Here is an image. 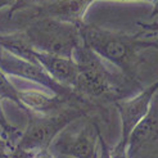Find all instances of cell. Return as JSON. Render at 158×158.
Returning a JSON list of instances; mask_svg holds the SVG:
<instances>
[{"label":"cell","mask_w":158,"mask_h":158,"mask_svg":"<svg viewBox=\"0 0 158 158\" xmlns=\"http://www.w3.org/2000/svg\"><path fill=\"white\" fill-rule=\"evenodd\" d=\"M99 130L97 118L88 116L85 125L76 132L63 130L54 139L49 151L71 158H97Z\"/></svg>","instance_id":"obj_7"},{"label":"cell","mask_w":158,"mask_h":158,"mask_svg":"<svg viewBox=\"0 0 158 158\" xmlns=\"http://www.w3.org/2000/svg\"><path fill=\"white\" fill-rule=\"evenodd\" d=\"M34 158H55V157H54V154H53V153L49 151V149H48V151L37 152V153H36V156H35Z\"/></svg>","instance_id":"obj_18"},{"label":"cell","mask_w":158,"mask_h":158,"mask_svg":"<svg viewBox=\"0 0 158 158\" xmlns=\"http://www.w3.org/2000/svg\"><path fill=\"white\" fill-rule=\"evenodd\" d=\"M0 99H6L10 100L23 110V113H27V109L23 107L19 99V90L10 82V80L8 78V75H5L2 69H0Z\"/></svg>","instance_id":"obj_12"},{"label":"cell","mask_w":158,"mask_h":158,"mask_svg":"<svg viewBox=\"0 0 158 158\" xmlns=\"http://www.w3.org/2000/svg\"><path fill=\"white\" fill-rule=\"evenodd\" d=\"M90 110L78 107H68L52 114L30 112L26 114L28 120L27 126L25 131H22L15 148L36 153L48 151L54 139L63 130H66L72 122L90 116Z\"/></svg>","instance_id":"obj_4"},{"label":"cell","mask_w":158,"mask_h":158,"mask_svg":"<svg viewBox=\"0 0 158 158\" xmlns=\"http://www.w3.org/2000/svg\"><path fill=\"white\" fill-rule=\"evenodd\" d=\"M15 2L17 0H0V9H3V8H9L10 9Z\"/></svg>","instance_id":"obj_19"},{"label":"cell","mask_w":158,"mask_h":158,"mask_svg":"<svg viewBox=\"0 0 158 158\" xmlns=\"http://www.w3.org/2000/svg\"><path fill=\"white\" fill-rule=\"evenodd\" d=\"M81 39L102 59L112 63L125 78L136 84H140L138 72L143 60L140 53L152 48L158 49V31L143 28L135 35H129L84 23Z\"/></svg>","instance_id":"obj_1"},{"label":"cell","mask_w":158,"mask_h":158,"mask_svg":"<svg viewBox=\"0 0 158 158\" xmlns=\"http://www.w3.org/2000/svg\"><path fill=\"white\" fill-rule=\"evenodd\" d=\"M53 0H17L14 3V5L8 12V18H12L14 14L25 12V10H31V9H36V8L44 6L46 4L52 3Z\"/></svg>","instance_id":"obj_14"},{"label":"cell","mask_w":158,"mask_h":158,"mask_svg":"<svg viewBox=\"0 0 158 158\" xmlns=\"http://www.w3.org/2000/svg\"><path fill=\"white\" fill-rule=\"evenodd\" d=\"M0 46L4 48L6 52H9L10 54L15 55V57H19L31 63L39 64L35 58L36 49L31 45L27 35L22 30H17L15 32L12 34L0 35Z\"/></svg>","instance_id":"obj_11"},{"label":"cell","mask_w":158,"mask_h":158,"mask_svg":"<svg viewBox=\"0 0 158 158\" xmlns=\"http://www.w3.org/2000/svg\"><path fill=\"white\" fill-rule=\"evenodd\" d=\"M95 2H98V0H53L52 3L44 6L25 10L14 15H17L18 22H22V25L37 18H54L62 22H68L81 26L85 23L84 18L89 6Z\"/></svg>","instance_id":"obj_8"},{"label":"cell","mask_w":158,"mask_h":158,"mask_svg":"<svg viewBox=\"0 0 158 158\" xmlns=\"http://www.w3.org/2000/svg\"><path fill=\"white\" fill-rule=\"evenodd\" d=\"M31 45L43 53L72 58L73 52L82 43L81 26L54 18H37L23 23L21 28Z\"/></svg>","instance_id":"obj_3"},{"label":"cell","mask_w":158,"mask_h":158,"mask_svg":"<svg viewBox=\"0 0 158 158\" xmlns=\"http://www.w3.org/2000/svg\"><path fill=\"white\" fill-rule=\"evenodd\" d=\"M0 130L3 131L5 138L10 141V144L15 148V145H17V141L21 138L22 131H19L17 127H15V126H13L9 121H8V118L5 117V113H4L3 106H2V99H0Z\"/></svg>","instance_id":"obj_13"},{"label":"cell","mask_w":158,"mask_h":158,"mask_svg":"<svg viewBox=\"0 0 158 158\" xmlns=\"http://www.w3.org/2000/svg\"><path fill=\"white\" fill-rule=\"evenodd\" d=\"M0 69L8 76L21 77L23 80L32 81V82L41 85L48 90L53 91L54 95L64 97V98H69V99L85 100L84 98L78 95V94H76L71 88L57 82L53 77H50L46 73V71L41 66L31 63L26 59L19 58V57H15V55L6 52L2 46H0Z\"/></svg>","instance_id":"obj_6"},{"label":"cell","mask_w":158,"mask_h":158,"mask_svg":"<svg viewBox=\"0 0 158 158\" xmlns=\"http://www.w3.org/2000/svg\"><path fill=\"white\" fill-rule=\"evenodd\" d=\"M13 151H14V147L5 138L3 131L0 130V158H8Z\"/></svg>","instance_id":"obj_16"},{"label":"cell","mask_w":158,"mask_h":158,"mask_svg":"<svg viewBox=\"0 0 158 158\" xmlns=\"http://www.w3.org/2000/svg\"><path fill=\"white\" fill-rule=\"evenodd\" d=\"M97 158H112L110 157V147L103 136L102 129L98 132V157Z\"/></svg>","instance_id":"obj_15"},{"label":"cell","mask_w":158,"mask_h":158,"mask_svg":"<svg viewBox=\"0 0 158 158\" xmlns=\"http://www.w3.org/2000/svg\"><path fill=\"white\" fill-rule=\"evenodd\" d=\"M158 93V81L152 84L148 88L140 90L135 95L126 99L116 100L113 107L116 108L121 121V136L117 144L110 148V157L112 158H129V143L130 136L139 122L143 120L149 112L153 98Z\"/></svg>","instance_id":"obj_5"},{"label":"cell","mask_w":158,"mask_h":158,"mask_svg":"<svg viewBox=\"0 0 158 158\" xmlns=\"http://www.w3.org/2000/svg\"><path fill=\"white\" fill-rule=\"evenodd\" d=\"M36 156V152H30L25 151V149L14 148V151L10 153V156L8 158H34Z\"/></svg>","instance_id":"obj_17"},{"label":"cell","mask_w":158,"mask_h":158,"mask_svg":"<svg viewBox=\"0 0 158 158\" xmlns=\"http://www.w3.org/2000/svg\"><path fill=\"white\" fill-rule=\"evenodd\" d=\"M35 58L50 77H53L57 82L68 86L73 90L78 76V67L73 58L59 57V55H53L37 50L35 53Z\"/></svg>","instance_id":"obj_10"},{"label":"cell","mask_w":158,"mask_h":158,"mask_svg":"<svg viewBox=\"0 0 158 158\" xmlns=\"http://www.w3.org/2000/svg\"><path fill=\"white\" fill-rule=\"evenodd\" d=\"M154 153H158V97L153 98L149 112L132 131L127 157L144 158Z\"/></svg>","instance_id":"obj_9"},{"label":"cell","mask_w":158,"mask_h":158,"mask_svg":"<svg viewBox=\"0 0 158 158\" xmlns=\"http://www.w3.org/2000/svg\"><path fill=\"white\" fill-rule=\"evenodd\" d=\"M75 62L78 67V76L73 91L89 103L99 104L114 103L126 99L131 93H139L144 88L141 84L131 82L118 71H110L104 64V59L91 50L84 41L73 52Z\"/></svg>","instance_id":"obj_2"}]
</instances>
